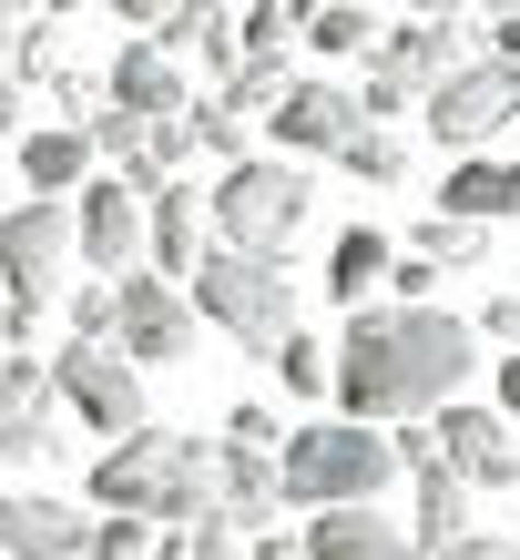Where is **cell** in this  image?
Returning <instances> with one entry per match:
<instances>
[{
  "label": "cell",
  "mask_w": 520,
  "mask_h": 560,
  "mask_svg": "<svg viewBox=\"0 0 520 560\" xmlns=\"http://www.w3.org/2000/svg\"><path fill=\"white\" fill-rule=\"evenodd\" d=\"M479 377V326L418 306H347V347L327 357V387L357 418H429Z\"/></svg>",
  "instance_id": "obj_1"
},
{
  "label": "cell",
  "mask_w": 520,
  "mask_h": 560,
  "mask_svg": "<svg viewBox=\"0 0 520 560\" xmlns=\"http://www.w3.org/2000/svg\"><path fill=\"white\" fill-rule=\"evenodd\" d=\"M82 489H92L103 510H143L153 530H184V520L215 500V448L194 439V428H153V418H134L103 458H92Z\"/></svg>",
  "instance_id": "obj_2"
},
{
  "label": "cell",
  "mask_w": 520,
  "mask_h": 560,
  "mask_svg": "<svg viewBox=\"0 0 520 560\" xmlns=\"http://www.w3.org/2000/svg\"><path fill=\"white\" fill-rule=\"evenodd\" d=\"M398 479V448H388L378 418H337V428H297L276 448V489L286 510H327V500H378Z\"/></svg>",
  "instance_id": "obj_3"
},
{
  "label": "cell",
  "mask_w": 520,
  "mask_h": 560,
  "mask_svg": "<svg viewBox=\"0 0 520 560\" xmlns=\"http://www.w3.org/2000/svg\"><path fill=\"white\" fill-rule=\"evenodd\" d=\"M184 295H194V316H215L235 347H255L266 357L286 326H297V276H286V255H245V245H205L194 255V276H184Z\"/></svg>",
  "instance_id": "obj_4"
},
{
  "label": "cell",
  "mask_w": 520,
  "mask_h": 560,
  "mask_svg": "<svg viewBox=\"0 0 520 560\" xmlns=\"http://www.w3.org/2000/svg\"><path fill=\"white\" fill-rule=\"evenodd\" d=\"M307 214H316V184L297 174V163H255V153H235L224 163V184H215V235L224 245H245V255H286L307 235Z\"/></svg>",
  "instance_id": "obj_5"
},
{
  "label": "cell",
  "mask_w": 520,
  "mask_h": 560,
  "mask_svg": "<svg viewBox=\"0 0 520 560\" xmlns=\"http://www.w3.org/2000/svg\"><path fill=\"white\" fill-rule=\"evenodd\" d=\"M418 103H429L439 143H460V153H470V143H490L500 122H520V61H500V51H490V61H470V51H460L429 92H418Z\"/></svg>",
  "instance_id": "obj_6"
},
{
  "label": "cell",
  "mask_w": 520,
  "mask_h": 560,
  "mask_svg": "<svg viewBox=\"0 0 520 560\" xmlns=\"http://www.w3.org/2000/svg\"><path fill=\"white\" fill-rule=\"evenodd\" d=\"M113 337L123 357H143V368H174V357H194V295L174 276H113Z\"/></svg>",
  "instance_id": "obj_7"
},
{
  "label": "cell",
  "mask_w": 520,
  "mask_h": 560,
  "mask_svg": "<svg viewBox=\"0 0 520 560\" xmlns=\"http://www.w3.org/2000/svg\"><path fill=\"white\" fill-rule=\"evenodd\" d=\"M429 439H439V469H460L470 489H520V418L439 398L429 408Z\"/></svg>",
  "instance_id": "obj_8"
},
{
  "label": "cell",
  "mask_w": 520,
  "mask_h": 560,
  "mask_svg": "<svg viewBox=\"0 0 520 560\" xmlns=\"http://www.w3.org/2000/svg\"><path fill=\"white\" fill-rule=\"evenodd\" d=\"M61 266H72V214H61L51 194L0 205V285H11V295H42V306H51Z\"/></svg>",
  "instance_id": "obj_9"
},
{
  "label": "cell",
  "mask_w": 520,
  "mask_h": 560,
  "mask_svg": "<svg viewBox=\"0 0 520 560\" xmlns=\"http://www.w3.org/2000/svg\"><path fill=\"white\" fill-rule=\"evenodd\" d=\"M51 387H61V398H72L92 428H103V439H123V428L143 418V377H134V357H113L103 337H72V347H61V357H51Z\"/></svg>",
  "instance_id": "obj_10"
},
{
  "label": "cell",
  "mask_w": 520,
  "mask_h": 560,
  "mask_svg": "<svg viewBox=\"0 0 520 560\" xmlns=\"http://www.w3.org/2000/svg\"><path fill=\"white\" fill-rule=\"evenodd\" d=\"M276 143L286 153H337L347 133H357V92L347 82H297V72H286V92H276Z\"/></svg>",
  "instance_id": "obj_11"
},
{
  "label": "cell",
  "mask_w": 520,
  "mask_h": 560,
  "mask_svg": "<svg viewBox=\"0 0 520 560\" xmlns=\"http://www.w3.org/2000/svg\"><path fill=\"white\" fill-rule=\"evenodd\" d=\"M72 255H92L103 276H123L143 255V194H123V184H92L82 205H72Z\"/></svg>",
  "instance_id": "obj_12"
},
{
  "label": "cell",
  "mask_w": 520,
  "mask_h": 560,
  "mask_svg": "<svg viewBox=\"0 0 520 560\" xmlns=\"http://www.w3.org/2000/svg\"><path fill=\"white\" fill-rule=\"evenodd\" d=\"M307 560H418V540L378 520V500H327V520H307Z\"/></svg>",
  "instance_id": "obj_13"
},
{
  "label": "cell",
  "mask_w": 520,
  "mask_h": 560,
  "mask_svg": "<svg viewBox=\"0 0 520 560\" xmlns=\"http://www.w3.org/2000/svg\"><path fill=\"white\" fill-rule=\"evenodd\" d=\"M82 530L92 520L72 500H42V489H11L0 500V550L11 560H82Z\"/></svg>",
  "instance_id": "obj_14"
},
{
  "label": "cell",
  "mask_w": 520,
  "mask_h": 560,
  "mask_svg": "<svg viewBox=\"0 0 520 560\" xmlns=\"http://www.w3.org/2000/svg\"><path fill=\"white\" fill-rule=\"evenodd\" d=\"M143 245H153V266H164V276H194V255L215 245V224L194 214V184L164 174V184L143 194Z\"/></svg>",
  "instance_id": "obj_15"
},
{
  "label": "cell",
  "mask_w": 520,
  "mask_h": 560,
  "mask_svg": "<svg viewBox=\"0 0 520 560\" xmlns=\"http://www.w3.org/2000/svg\"><path fill=\"white\" fill-rule=\"evenodd\" d=\"M215 510H235V530H245V520H276V510H286V489H276V448L224 439V448H215Z\"/></svg>",
  "instance_id": "obj_16"
},
{
  "label": "cell",
  "mask_w": 520,
  "mask_h": 560,
  "mask_svg": "<svg viewBox=\"0 0 520 560\" xmlns=\"http://www.w3.org/2000/svg\"><path fill=\"white\" fill-rule=\"evenodd\" d=\"M103 92H113L123 113H143V122H153V113H174V103H184V72H174V51H164V42H134V51H113Z\"/></svg>",
  "instance_id": "obj_17"
},
{
  "label": "cell",
  "mask_w": 520,
  "mask_h": 560,
  "mask_svg": "<svg viewBox=\"0 0 520 560\" xmlns=\"http://www.w3.org/2000/svg\"><path fill=\"white\" fill-rule=\"evenodd\" d=\"M449 61H460V21H408V31H388V42H378V72H398L408 92H429Z\"/></svg>",
  "instance_id": "obj_18"
},
{
  "label": "cell",
  "mask_w": 520,
  "mask_h": 560,
  "mask_svg": "<svg viewBox=\"0 0 520 560\" xmlns=\"http://www.w3.org/2000/svg\"><path fill=\"white\" fill-rule=\"evenodd\" d=\"M439 214H479V224H500V214H520V163H460V174L439 184Z\"/></svg>",
  "instance_id": "obj_19"
},
{
  "label": "cell",
  "mask_w": 520,
  "mask_h": 560,
  "mask_svg": "<svg viewBox=\"0 0 520 560\" xmlns=\"http://www.w3.org/2000/svg\"><path fill=\"white\" fill-rule=\"evenodd\" d=\"M470 530V479L460 469H439V458H429V469H418V550H439V540H460Z\"/></svg>",
  "instance_id": "obj_20"
},
{
  "label": "cell",
  "mask_w": 520,
  "mask_h": 560,
  "mask_svg": "<svg viewBox=\"0 0 520 560\" xmlns=\"http://www.w3.org/2000/svg\"><path fill=\"white\" fill-rule=\"evenodd\" d=\"M42 458H61L51 398H11V408H0V469H42Z\"/></svg>",
  "instance_id": "obj_21"
},
{
  "label": "cell",
  "mask_w": 520,
  "mask_h": 560,
  "mask_svg": "<svg viewBox=\"0 0 520 560\" xmlns=\"http://www.w3.org/2000/svg\"><path fill=\"white\" fill-rule=\"evenodd\" d=\"M378 266H388V235H368V224H347V235H337V255H327V295H337V306H368Z\"/></svg>",
  "instance_id": "obj_22"
},
{
  "label": "cell",
  "mask_w": 520,
  "mask_h": 560,
  "mask_svg": "<svg viewBox=\"0 0 520 560\" xmlns=\"http://www.w3.org/2000/svg\"><path fill=\"white\" fill-rule=\"evenodd\" d=\"M21 174L42 184V194H72V184L92 174V133H31V143H21Z\"/></svg>",
  "instance_id": "obj_23"
},
{
  "label": "cell",
  "mask_w": 520,
  "mask_h": 560,
  "mask_svg": "<svg viewBox=\"0 0 520 560\" xmlns=\"http://www.w3.org/2000/svg\"><path fill=\"white\" fill-rule=\"evenodd\" d=\"M337 163H347L357 184H398L408 174V133H398V122H357V133L337 143Z\"/></svg>",
  "instance_id": "obj_24"
},
{
  "label": "cell",
  "mask_w": 520,
  "mask_h": 560,
  "mask_svg": "<svg viewBox=\"0 0 520 560\" xmlns=\"http://www.w3.org/2000/svg\"><path fill=\"white\" fill-rule=\"evenodd\" d=\"M408 245L429 255V266H490V224H479V214H429Z\"/></svg>",
  "instance_id": "obj_25"
},
{
  "label": "cell",
  "mask_w": 520,
  "mask_h": 560,
  "mask_svg": "<svg viewBox=\"0 0 520 560\" xmlns=\"http://www.w3.org/2000/svg\"><path fill=\"white\" fill-rule=\"evenodd\" d=\"M266 357H276V387H286V398H327V347H316L307 326H286Z\"/></svg>",
  "instance_id": "obj_26"
},
{
  "label": "cell",
  "mask_w": 520,
  "mask_h": 560,
  "mask_svg": "<svg viewBox=\"0 0 520 560\" xmlns=\"http://www.w3.org/2000/svg\"><path fill=\"white\" fill-rule=\"evenodd\" d=\"M307 42L316 51H368L378 21H368V0H316V11H307Z\"/></svg>",
  "instance_id": "obj_27"
},
{
  "label": "cell",
  "mask_w": 520,
  "mask_h": 560,
  "mask_svg": "<svg viewBox=\"0 0 520 560\" xmlns=\"http://www.w3.org/2000/svg\"><path fill=\"white\" fill-rule=\"evenodd\" d=\"M143 550H153V520L143 510H113V520L82 530V560H143Z\"/></svg>",
  "instance_id": "obj_28"
},
{
  "label": "cell",
  "mask_w": 520,
  "mask_h": 560,
  "mask_svg": "<svg viewBox=\"0 0 520 560\" xmlns=\"http://www.w3.org/2000/svg\"><path fill=\"white\" fill-rule=\"evenodd\" d=\"M184 122H194V153H224V163H235V153H245V133H255V113H235L224 92H215L205 113H184Z\"/></svg>",
  "instance_id": "obj_29"
},
{
  "label": "cell",
  "mask_w": 520,
  "mask_h": 560,
  "mask_svg": "<svg viewBox=\"0 0 520 560\" xmlns=\"http://www.w3.org/2000/svg\"><path fill=\"white\" fill-rule=\"evenodd\" d=\"M184 560H245V540H235V510H215V500L194 510V520H184Z\"/></svg>",
  "instance_id": "obj_30"
},
{
  "label": "cell",
  "mask_w": 520,
  "mask_h": 560,
  "mask_svg": "<svg viewBox=\"0 0 520 560\" xmlns=\"http://www.w3.org/2000/svg\"><path fill=\"white\" fill-rule=\"evenodd\" d=\"M51 103L72 113V122H92V113L113 103V92H103V72H82V61H72V72H51Z\"/></svg>",
  "instance_id": "obj_31"
},
{
  "label": "cell",
  "mask_w": 520,
  "mask_h": 560,
  "mask_svg": "<svg viewBox=\"0 0 520 560\" xmlns=\"http://www.w3.org/2000/svg\"><path fill=\"white\" fill-rule=\"evenodd\" d=\"M418 103V92L398 82V72H378V61H368V82H357V122H388V113H408Z\"/></svg>",
  "instance_id": "obj_32"
},
{
  "label": "cell",
  "mask_w": 520,
  "mask_h": 560,
  "mask_svg": "<svg viewBox=\"0 0 520 560\" xmlns=\"http://www.w3.org/2000/svg\"><path fill=\"white\" fill-rule=\"evenodd\" d=\"M378 285H398V306H418V295L439 285V266H429V255H418V245H408V255L388 245V266H378Z\"/></svg>",
  "instance_id": "obj_33"
},
{
  "label": "cell",
  "mask_w": 520,
  "mask_h": 560,
  "mask_svg": "<svg viewBox=\"0 0 520 560\" xmlns=\"http://www.w3.org/2000/svg\"><path fill=\"white\" fill-rule=\"evenodd\" d=\"M0 72H21V82H31V72H51V21H31V31L11 21V61H0Z\"/></svg>",
  "instance_id": "obj_34"
},
{
  "label": "cell",
  "mask_w": 520,
  "mask_h": 560,
  "mask_svg": "<svg viewBox=\"0 0 520 560\" xmlns=\"http://www.w3.org/2000/svg\"><path fill=\"white\" fill-rule=\"evenodd\" d=\"M82 133L103 143V153H134V143H143V113H123V103H103V113L82 122Z\"/></svg>",
  "instance_id": "obj_35"
},
{
  "label": "cell",
  "mask_w": 520,
  "mask_h": 560,
  "mask_svg": "<svg viewBox=\"0 0 520 560\" xmlns=\"http://www.w3.org/2000/svg\"><path fill=\"white\" fill-rule=\"evenodd\" d=\"M235 51H286V11L276 0H255V11L235 21Z\"/></svg>",
  "instance_id": "obj_36"
},
{
  "label": "cell",
  "mask_w": 520,
  "mask_h": 560,
  "mask_svg": "<svg viewBox=\"0 0 520 560\" xmlns=\"http://www.w3.org/2000/svg\"><path fill=\"white\" fill-rule=\"evenodd\" d=\"M72 337H113V285H82L72 295Z\"/></svg>",
  "instance_id": "obj_37"
},
{
  "label": "cell",
  "mask_w": 520,
  "mask_h": 560,
  "mask_svg": "<svg viewBox=\"0 0 520 560\" xmlns=\"http://www.w3.org/2000/svg\"><path fill=\"white\" fill-rule=\"evenodd\" d=\"M31 326H42V295H0V347H31Z\"/></svg>",
  "instance_id": "obj_38"
},
{
  "label": "cell",
  "mask_w": 520,
  "mask_h": 560,
  "mask_svg": "<svg viewBox=\"0 0 520 560\" xmlns=\"http://www.w3.org/2000/svg\"><path fill=\"white\" fill-rule=\"evenodd\" d=\"M479 337H510V347H520V285H500L490 306H479Z\"/></svg>",
  "instance_id": "obj_39"
},
{
  "label": "cell",
  "mask_w": 520,
  "mask_h": 560,
  "mask_svg": "<svg viewBox=\"0 0 520 560\" xmlns=\"http://www.w3.org/2000/svg\"><path fill=\"white\" fill-rule=\"evenodd\" d=\"M11 398H42V368H31V357L11 347V357H0V408H11Z\"/></svg>",
  "instance_id": "obj_40"
},
{
  "label": "cell",
  "mask_w": 520,
  "mask_h": 560,
  "mask_svg": "<svg viewBox=\"0 0 520 560\" xmlns=\"http://www.w3.org/2000/svg\"><path fill=\"white\" fill-rule=\"evenodd\" d=\"M224 439H255V448H276V418H266V408H255V398H245L235 418H224Z\"/></svg>",
  "instance_id": "obj_41"
},
{
  "label": "cell",
  "mask_w": 520,
  "mask_h": 560,
  "mask_svg": "<svg viewBox=\"0 0 520 560\" xmlns=\"http://www.w3.org/2000/svg\"><path fill=\"white\" fill-rule=\"evenodd\" d=\"M429 560H510V550H500V540H479V530H460V540H439Z\"/></svg>",
  "instance_id": "obj_42"
},
{
  "label": "cell",
  "mask_w": 520,
  "mask_h": 560,
  "mask_svg": "<svg viewBox=\"0 0 520 560\" xmlns=\"http://www.w3.org/2000/svg\"><path fill=\"white\" fill-rule=\"evenodd\" d=\"M490 51H500V61H520V11H490Z\"/></svg>",
  "instance_id": "obj_43"
},
{
  "label": "cell",
  "mask_w": 520,
  "mask_h": 560,
  "mask_svg": "<svg viewBox=\"0 0 520 560\" xmlns=\"http://www.w3.org/2000/svg\"><path fill=\"white\" fill-rule=\"evenodd\" d=\"M245 560H307V540H286V530H266V540H255Z\"/></svg>",
  "instance_id": "obj_44"
},
{
  "label": "cell",
  "mask_w": 520,
  "mask_h": 560,
  "mask_svg": "<svg viewBox=\"0 0 520 560\" xmlns=\"http://www.w3.org/2000/svg\"><path fill=\"white\" fill-rule=\"evenodd\" d=\"M408 11H418V21H470L479 0H408Z\"/></svg>",
  "instance_id": "obj_45"
},
{
  "label": "cell",
  "mask_w": 520,
  "mask_h": 560,
  "mask_svg": "<svg viewBox=\"0 0 520 560\" xmlns=\"http://www.w3.org/2000/svg\"><path fill=\"white\" fill-rule=\"evenodd\" d=\"M500 408L520 418V357H500Z\"/></svg>",
  "instance_id": "obj_46"
},
{
  "label": "cell",
  "mask_w": 520,
  "mask_h": 560,
  "mask_svg": "<svg viewBox=\"0 0 520 560\" xmlns=\"http://www.w3.org/2000/svg\"><path fill=\"white\" fill-rule=\"evenodd\" d=\"M113 11H123V21H153V11H174V0H113Z\"/></svg>",
  "instance_id": "obj_47"
},
{
  "label": "cell",
  "mask_w": 520,
  "mask_h": 560,
  "mask_svg": "<svg viewBox=\"0 0 520 560\" xmlns=\"http://www.w3.org/2000/svg\"><path fill=\"white\" fill-rule=\"evenodd\" d=\"M21 11H31V0H0V21H21Z\"/></svg>",
  "instance_id": "obj_48"
},
{
  "label": "cell",
  "mask_w": 520,
  "mask_h": 560,
  "mask_svg": "<svg viewBox=\"0 0 520 560\" xmlns=\"http://www.w3.org/2000/svg\"><path fill=\"white\" fill-rule=\"evenodd\" d=\"M0 61H11V21H0Z\"/></svg>",
  "instance_id": "obj_49"
},
{
  "label": "cell",
  "mask_w": 520,
  "mask_h": 560,
  "mask_svg": "<svg viewBox=\"0 0 520 560\" xmlns=\"http://www.w3.org/2000/svg\"><path fill=\"white\" fill-rule=\"evenodd\" d=\"M42 11H82V0H42Z\"/></svg>",
  "instance_id": "obj_50"
},
{
  "label": "cell",
  "mask_w": 520,
  "mask_h": 560,
  "mask_svg": "<svg viewBox=\"0 0 520 560\" xmlns=\"http://www.w3.org/2000/svg\"><path fill=\"white\" fill-rule=\"evenodd\" d=\"M479 11H520V0H479Z\"/></svg>",
  "instance_id": "obj_51"
}]
</instances>
